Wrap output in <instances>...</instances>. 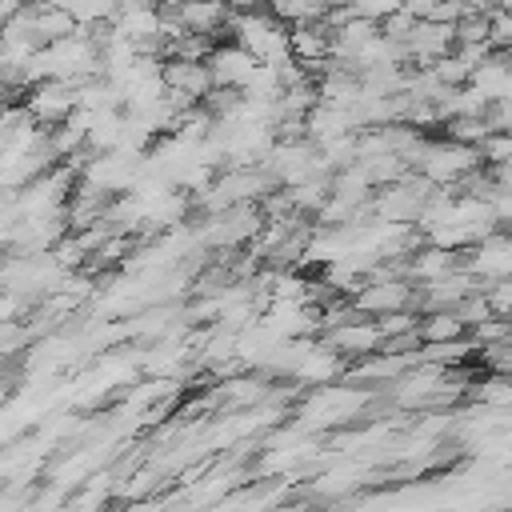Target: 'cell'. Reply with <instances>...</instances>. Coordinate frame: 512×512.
<instances>
[{"label": "cell", "mask_w": 512, "mask_h": 512, "mask_svg": "<svg viewBox=\"0 0 512 512\" xmlns=\"http://www.w3.org/2000/svg\"><path fill=\"white\" fill-rule=\"evenodd\" d=\"M328 344L340 352V356H352V360H360V356H372V352H380L384 348V332H380V324L372 320V316H348V320H340V324H328Z\"/></svg>", "instance_id": "cell-8"}, {"label": "cell", "mask_w": 512, "mask_h": 512, "mask_svg": "<svg viewBox=\"0 0 512 512\" xmlns=\"http://www.w3.org/2000/svg\"><path fill=\"white\" fill-rule=\"evenodd\" d=\"M416 332L420 340H456V336H468V324L456 308H432L416 320Z\"/></svg>", "instance_id": "cell-14"}, {"label": "cell", "mask_w": 512, "mask_h": 512, "mask_svg": "<svg viewBox=\"0 0 512 512\" xmlns=\"http://www.w3.org/2000/svg\"><path fill=\"white\" fill-rule=\"evenodd\" d=\"M480 156L492 160V164L512 160V132H488V140L480 144Z\"/></svg>", "instance_id": "cell-20"}, {"label": "cell", "mask_w": 512, "mask_h": 512, "mask_svg": "<svg viewBox=\"0 0 512 512\" xmlns=\"http://www.w3.org/2000/svg\"><path fill=\"white\" fill-rule=\"evenodd\" d=\"M116 8H120V0H72L68 12L76 16L80 28H104V24H112Z\"/></svg>", "instance_id": "cell-16"}, {"label": "cell", "mask_w": 512, "mask_h": 512, "mask_svg": "<svg viewBox=\"0 0 512 512\" xmlns=\"http://www.w3.org/2000/svg\"><path fill=\"white\" fill-rule=\"evenodd\" d=\"M452 268H460V252H452V248H440V244H428L424 252H416L408 264H404V272L412 276V280H436V276H444V272H452Z\"/></svg>", "instance_id": "cell-13"}, {"label": "cell", "mask_w": 512, "mask_h": 512, "mask_svg": "<svg viewBox=\"0 0 512 512\" xmlns=\"http://www.w3.org/2000/svg\"><path fill=\"white\" fill-rule=\"evenodd\" d=\"M480 164V148L460 144V140H424V152L416 160L420 176H428L432 184H456L464 180L472 168Z\"/></svg>", "instance_id": "cell-4"}, {"label": "cell", "mask_w": 512, "mask_h": 512, "mask_svg": "<svg viewBox=\"0 0 512 512\" xmlns=\"http://www.w3.org/2000/svg\"><path fill=\"white\" fill-rule=\"evenodd\" d=\"M32 4H36V8H64V12L72 8V0H32Z\"/></svg>", "instance_id": "cell-22"}, {"label": "cell", "mask_w": 512, "mask_h": 512, "mask_svg": "<svg viewBox=\"0 0 512 512\" xmlns=\"http://www.w3.org/2000/svg\"><path fill=\"white\" fill-rule=\"evenodd\" d=\"M404 48H408L412 60L432 64V60H440V56H448L456 48V24H448V20H416V28L408 32Z\"/></svg>", "instance_id": "cell-12"}, {"label": "cell", "mask_w": 512, "mask_h": 512, "mask_svg": "<svg viewBox=\"0 0 512 512\" xmlns=\"http://www.w3.org/2000/svg\"><path fill=\"white\" fill-rule=\"evenodd\" d=\"M276 184H284V188H292V184H300V180H308V176H316V172H328L324 168V160H320V148L304 136H288V140H276V148L268 152V160L260 164Z\"/></svg>", "instance_id": "cell-3"}, {"label": "cell", "mask_w": 512, "mask_h": 512, "mask_svg": "<svg viewBox=\"0 0 512 512\" xmlns=\"http://www.w3.org/2000/svg\"><path fill=\"white\" fill-rule=\"evenodd\" d=\"M484 296H488V304H492V312H496V316H512V276L488 280Z\"/></svg>", "instance_id": "cell-19"}, {"label": "cell", "mask_w": 512, "mask_h": 512, "mask_svg": "<svg viewBox=\"0 0 512 512\" xmlns=\"http://www.w3.org/2000/svg\"><path fill=\"white\" fill-rule=\"evenodd\" d=\"M228 32L240 48H248L260 64H292V44H288V24L272 8H236L228 20Z\"/></svg>", "instance_id": "cell-1"}, {"label": "cell", "mask_w": 512, "mask_h": 512, "mask_svg": "<svg viewBox=\"0 0 512 512\" xmlns=\"http://www.w3.org/2000/svg\"><path fill=\"white\" fill-rule=\"evenodd\" d=\"M476 400L488 408H512V372H492L488 380L476 384Z\"/></svg>", "instance_id": "cell-18"}, {"label": "cell", "mask_w": 512, "mask_h": 512, "mask_svg": "<svg viewBox=\"0 0 512 512\" xmlns=\"http://www.w3.org/2000/svg\"><path fill=\"white\" fill-rule=\"evenodd\" d=\"M264 396H268L264 380H252V376H240V380H228L216 388V400H224V404H260Z\"/></svg>", "instance_id": "cell-17"}, {"label": "cell", "mask_w": 512, "mask_h": 512, "mask_svg": "<svg viewBox=\"0 0 512 512\" xmlns=\"http://www.w3.org/2000/svg\"><path fill=\"white\" fill-rule=\"evenodd\" d=\"M408 0H356L352 4V12H360V16H368V20H388V16H396L400 8H404Z\"/></svg>", "instance_id": "cell-21"}, {"label": "cell", "mask_w": 512, "mask_h": 512, "mask_svg": "<svg viewBox=\"0 0 512 512\" xmlns=\"http://www.w3.org/2000/svg\"><path fill=\"white\" fill-rule=\"evenodd\" d=\"M368 392L360 388H332V384H316V392L304 400L300 408V424L304 428H336V424H348L356 420L364 408H368Z\"/></svg>", "instance_id": "cell-2"}, {"label": "cell", "mask_w": 512, "mask_h": 512, "mask_svg": "<svg viewBox=\"0 0 512 512\" xmlns=\"http://www.w3.org/2000/svg\"><path fill=\"white\" fill-rule=\"evenodd\" d=\"M328 4H332V8H352L356 0H328Z\"/></svg>", "instance_id": "cell-23"}, {"label": "cell", "mask_w": 512, "mask_h": 512, "mask_svg": "<svg viewBox=\"0 0 512 512\" xmlns=\"http://www.w3.org/2000/svg\"><path fill=\"white\" fill-rule=\"evenodd\" d=\"M164 80H168V92H176L184 104H200L216 88L208 60H196V56H164Z\"/></svg>", "instance_id": "cell-7"}, {"label": "cell", "mask_w": 512, "mask_h": 512, "mask_svg": "<svg viewBox=\"0 0 512 512\" xmlns=\"http://www.w3.org/2000/svg\"><path fill=\"white\" fill-rule=\"evenodd\" d=\"M24 108L32 112L36 124L56 128L76 112V84L72 80H36V84H28Z\"/></svg>", "instance_id": "cell-6"}, {"label": "cell", "mask_w": 512, "mask_h": 512, "mask_svg": "<svg viewBox=\"0 0 512 512\" xmlns=\"http://www.w3.org/2000/svg\"><path fill=\"white\" fill-rule=\"evenodd\" d=\"M464 256V252H460ZM460 268H468L476 280H500L512 276V236H484L480 244L468 248V256L460 260Z\"/></svg>", "instance_id": "cell-10"}, {"label": "cell", "mask_w": 512, "mask_h": 512, "mask_svg": "<svg viewBox=\"0 0 512 512\" xmlns=\"http://www.w3.org/2000/svg\"><path fill=\"white\" fill-rule=\"evenodd\" d=\"M204 60H208V72H212L216 88H236V92L252 80V72H256V64H260V60H256L248 48H240L236 40L212 44V52H208Z\"/></svg>", "instance_id": "cell-9"}, {"label": "cell", "mask_w": 512, "mask_h": 512, "mask_svg": "<svg viewBox=\"0 0 512 512\" xmlns=\"http://www.w3.org/2000/svg\"><path fill=\"white\" fill-rule=\"evenodd\" d=\"M340 372H344V356H340L328 340H324V344H312V340L304 336L300 356H296V364H292V380H300V384H332Z\"/></svg>", "instance_id": "cell-11"}, {"label": "cell", "mask_w": 512, "mask_h": 512, "mask_svg": "<svg viewBox=\"0 0 512 512\" xmlns=\"http://www.w3.org/2000/svg\"><path fill=\"white\" fill-rule=\"evenodd\" d=\"M412 296L416 288H408L400 276H368L356 284V292L348 296L352 308L360 316H388V312H400V308H412Z\"/></svg>", "instance_id": "cell-5"}, {"label": "cell", "mask_w": 512, "mask_h": 512, "mask_svg": "<svg viewBox=\"0 0 512 512\" xmlns=\"http://www.w3.org/2000/svg\"><path fill=\"white\" fill-rule=\"evenodd\" d=\"M268 8L284 24H304V20H328L332 4L328 0H268Z\"/></svg>", "instance_id": "cell-15"}]
</instances>
